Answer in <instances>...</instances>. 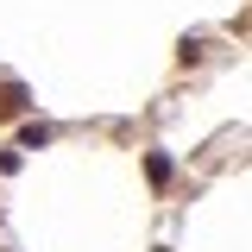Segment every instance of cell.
<instances>
[{
	"label": "cell",
	"instance_id": "cell-2",
	"mask_svg": "<svg viewBox=\"0 0 252 252\" xmlns=\"http://www.w3.org/2000/svg\"><path fill=\"white\" fill-rule=\"evenodd\" d=\"M38 145H51V126H44V120H26V126H19V152H38Z\"/></svg>",
	"mask_w": 252,
	"mask_h": 252
},
{
	"label": "cell",
	"instance_id": "cell-3",
	"mask_svg": "<svg viewBox=\"0 0 252 252\" xmlns=\"http://www.w3.org/2000/svg\"><path fill=\"white\" fill-rule=\"evenodd\" d=\"M145 177H152L158 189L170 183V177H177V164H170V152H152V158H145Z\"/></svg>",
	"mask_w": 252,
	"mask_h": 252
},
{
	"label": "cell",
	"instance_id": "cell-1",
	"mask_svg": "<svg viewBox=\"0 0 252 252\" xmlns=\"http://www.w3.org/2000/svg\"><path fill=\"white\" fill-rule=\"evenodd\" d=\"M26 107H32V89L19 76H0V120H19Z\"/></svg>",
	"mask_w": 252,
	"mask_h": 252
}]
</instances>
